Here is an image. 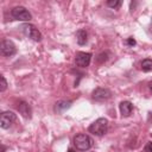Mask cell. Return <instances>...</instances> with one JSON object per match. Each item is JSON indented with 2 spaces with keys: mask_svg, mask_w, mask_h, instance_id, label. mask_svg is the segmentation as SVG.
I'll list each match as a JSON object with an SVG mask.
<instances>
[{
  "mask_svg": "<svg viewBox=\"0 0 152 152\" xmlns=\"http://www.w3.org/2000/svg\"><path fill=\"white\" fill-rule=\"evenodd\" d=\"M107 128H108V120L106 118H99L89 126L88 131L97 137H101L107 132Z\"/></svg>",
  "mask_w": 152,
  "mask_h": 152,
  "instance_id": "6da1fadb",
  "label": "cell"
},
{
  "mask_svg": "<svg viewBox=\"0 0 152 152\" xmlns=\"http://www.w3.org/2000/svg\"><path fill=\"white\" fill-rule=\"evenodd\" d=\"M74 145L80 151H87L93 146V139L84 133L76 134L74 138Z\"/></svg>",
  "mask_w": 152,
  "mask_h": 152,
  "instance_id": "7a4b0ae2",
  "label": "cell"
},
{
  "mask_svg": "<svg viewBox=\"0 0 152 152\" xmlns=\"http://www.w3.org/2000/svg\"><path fill=\"white\" fill-rule=\"evenodd\" d=\"M20 30L26 37L31 38L32 40H34V42H40L42 40V33L39 32V30L34 25H32L30 23H25L20 26Z\"/></svg>",
  "mask_w": 152,
  "mask_h": 152,
  "instance_id": "3957f363",
  "label": "cell"
},
{
  "mask_svg": "<svg viewBox=\"0 0 152 152\" xmlns=\"http://www.w3.org/2000/svg\"><path fill=\"white\" fill-rule=\"evenodd\" d=\"M12 17L15 20H20V21H30L31 20V13L23 6H17L11 11Z\"/></svg>",
  "mask_w": 152,
  "mask_h": 152,
  "instance_id": "277c9868",
  "label": "cell"
},
{
  "mask_svg": "<svg viewBox=\"0 0 152 152\" xmlns=\"http://www.w3.org/2000/svg\"><path fill=\"white\" fill-rule=\"evenodd\" d=\"M15 119H17V115L13 112H10V110L2 112L0 115V127L4 129L10 128V126L15 121Z\"/></svg>",
  "mask_w": 152,
  "mask_h": 152,
  "instance_id": "5b68a950",
  "label": "cell"
},
{
  "mask_svg": "<svg viewBox=\"0 0 152 152\" xmlns=\"http://www.w3.org/2000/svg\"><path fill=\"white\" fill-rule=\"evenodd\" d=\"M0 52H1L2 56L10 57V56H13L17 52V48L13 44V42H11L8 39H4L0 44Z\"/></svg>",
  "mask_w": 152,
  "mask_h": 152,
  "instance_id": "8992f818",
  "label": "cell"
},
{
  "mask_svg": "<svg viewBox=\"0 0 152 152\" xmlns=\"http://www.w3.org/2000/svg\"><path fill=\"white\" fill-rule=\"evenodd\" d=\"M90 59H91V53H89V52H77L76 57H75V63L80 68H86L90 64Z\"/></svg>",
  "mask_w": 152,
  "mask_h": 152,
  "instance_id": "52a82bcc",
  "label": "cell"
},
{
  "mask_svg": "<svg viewBox=\"0 0 152 152\" xmlns=\"http://www.w3.org/2000/svg\"><path fill=\"white\" fill-rule=\"evenodd\" d=\"M112 96V93L107 88H96L93 91V99L96 101H103Z\"/></svg>",
  "mask_w": 152,
  "mask_h": 152,
  "instance_id": "ba28073f",
  "label": "cell"
},
{
  "mask_svg": "<svg viewBox=\"0 0 152 152\" xmlns=\"http://www.w3.org/2000/svg\"><path fill=\"white\" fill-rule=\"evenodd\" d=\"M18 110H19V113L24 118H26V119H30L31 118V107H30V104L27 102L20 101L18 103Z\"/></svg>",
  "mask_w": 152,
  "mask_h": 152,
  "instance_id": "9c48e42d",
  "label": "cell"
},
{
  "mask_svg": "<svg viewBox=\"0 0 152 152\" xmlns=\"http://www.w3.org/2000/svg\"><path fill=\"white\" fill-rule=\"evenodd\" d=\"M119 108H120V112H121L122 116H129L132 110H133V104L129 101H122L120 103Z\"/></svg>",
  "mask_w": 152,
  "mask_h": 152,
  "instance_id": "30bf717a",
  "label": "cell"
},
{
  "mask_svg": "<svg viewBox=\"0 0 152 152\" xmlns=\"http://www.w3.org/2000/svg\"><path fill=\"white\" fill-rule=\"evenodd\" d=\"M70 106H71V101H64V100H62V101H58L56 103L55 110L57 113H63L64 110H66L68 108H70Z\"/></svg>",
  "mask_w": 152,
  "mask_h": 152,
  "instance_id": "8fae6325",
  "label": "cell"
},
{
  "mask_svg": "<svg viewBox=\"0 0 152 152\" xmlns=\"http://www.w3.org/2000/svg\"><path fill=\"white\" fill-rule=\"evenodd\" d=\"M76 40L78 43V45H84L88 40V34L86 32V30H78L76 32Z\"/></svg>",
  "mask_w": 152,
  "mask_h": 152,
  "instance_id": "7c38bea8",
  "label": "cell"
},
{
  "mask_svg": "<svg viewBox=\"0 0 152 152\" xmlns=\"http://www.w3.org/2000/svg\"><path fill=\"white\" fill-rule=\"evenodd\" d=\"M141 70L145 72L152 71V59L151 58H146L141 62Z\"/></svg>",
  "mask_w": 152,
  "mask_h": 152,
  "instance_id": "4fadbf2b",
  "label": "cell"
},
{
  "mask_svg": "<svg viewBox=\"0 0 152 152\" xmlns=\"http://www.w3.org/2000/svg\"><path fill=\"white\" fill-rule=\"evenodd\" d=\"M121 1L120 0H108L107 1V5L109 6V7H112V8H119L120 6H121Z\"/></svg>",
  "mask_w": 152,
  "mask_h": 152,
  "instance_id": "5bb4252c",
  "label": "cell"
},
{
  "mask_svg": "<svg viewBox=\"0 0 152 152\" xmlns=\"http://www.w3.org/2000/svg\"><path fill=\"white\" fill-rule=\"evenodd\" d=\"M0 81H1V84H0V91H5L6 88H7V81H6V78H5L4 75L0 76Z\"/></svg>",
  "mask_w": 152,
  "mask_h": 152,
  "instance_id": "9a60e30c",
  "label": "cell"
},
{
  "mask_svg": "<svg viewBox=\"0 0 152 152\" xmlns=\"http://www.w3.org/2000/svg\"><path fill=\"white\" fill-rule=\"evenodd\" d=\"M126 44H127L128 46H133V45H135V39H134L133 37H129V38L126 39Z\"/></svg>",
  "mask_w": 152,
  "mask_h": 152,
  "instance_id": "2e32d148",
  "label": "cell"
},
{
  "mask_svg": "<svg viewBox=\"0 0 152 152\" xmlns=\"http://www.w3.org/2000/svg\"><path fill=\"white\" fill-rule=\"evenodd\" d=\"M145 152H152V141H148L145 145Z\"/></svg>",
  "mask_w": 152,
  "mask_h": 152,
  "instance_id": "e0dca14e",
  "label": "cell"
},
{
  "mask_svg": "<svg viewBox=\"0 0 152 152\" xmlns=\"http://www.w3.org/2000/svg\"><path fill=\"white\" fill-rule=\"evenodd\" d=\"M148 88H150V90L152 91V81H150V82H148Z\"/></svg>",
  "mask_w": 152,
  "mask_h": 152,
  "instance_id": "ac0fdd59",
  "label": "cell"
},
{
  "mask_svg": "<svg viewBox=\"0 0 152 152\" xmlns=\"http://www.w3.org/2000/svg\"><path fill=\"white\" fill-rule=\"evenodd\" d=\"M69 152H74V150H72V148H70V150H69Z\"/></svg>",
  "mask_w": 152,
  "mask_h": 152,
  "instance_id": "d6986e66",
  "label": "cell"
},
{
  "mask_svg": "<svg viewBox=\"0 0 152 152\" xmlns=\"http://www.w3.org/2000/svg\"><path fill=\"white\" fill-rule=\"evenodd\" d=\"M90 152H93V151H90Z\"/></svg>",
  "mask_w": 152,
  "mask_h": 152,
  "instance_id": "ffe728a7",
  "label": "cell"
}]
</instances>
